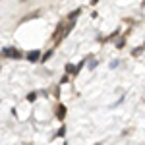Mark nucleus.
<instances>
[{
    "label": "nucleus",
    "mask_w": 145,
    "mask_h": 145,
    "mask_svg": "<svg viewBox=\"0 0 145 145\" xmlns=\"http://www.w3.org/2000/svg\"><path fill=\"white\" fill-rule=\"evenodd\" d=\"M81 66H83V62H81V64H78V66H74V64H66V72H68V74H74V76H78L79 70H81Z\"/></svg>",
    "instance_id": "nucleus-2"
},
{
    "label": "nucleus",
    "mask_w": 145,
    "mask_h": 145,
    "mask_svg": "<svg viewBox=\"0 0 145 145\" xmlns=\"http://www.w3.org/2000/svg\"><path fill=\"white\" fill-rule=\"evenodd\" d=\"M134 56H141L143 54V46H137V48H134V52H132Z\"/></svg>",
    "instance_id": "nucleus-7"
},
{
    "label": "nucleus",
    "mask_w": 145,
    "mask_h": 145,
    "mask_svg": "<svg viewBox=\"0 0 145 145\" xmlns=\"http://www.w3.org/2000/svg\"><path fill=\"white\" fill-rule=\"evenodd\" d=\"M39 58H41V50H31V52L27 54V60H29V62H37Z\"/></svg>",
    "instance_id": "nucleus-3"
},
{
    "label": "nucleus",
    "mask_w": 145,
    "mask_h": 145,
    "mask_svg": "<svg viewBox=\"0 0 145 145\" xmlns=\"http://www.w3.org/2000/svg\"><path fill=\"white\" fill-rule=\"evenodd\" d=\"M37 16H39V12H35V14H31V16H25L22 22H29V20H33V18H37Z\"/></svg>",
    "instance_id": "nucleus-9"
},
{
    "label": "nucleus",
    "mask_w": 145,
    "mask_h": 145,
    "mask_svg": "<svg viewBox=\"0 0 145 145\" xmlns=\"http://www.w3.org/2000/svg\"><path fill=\"white\" fill-rule=\"evenodd\" d=\"M25 99L29 101V103H33V101L37 99V93H35V91H33V93H29V95H27V97H25Z\"/></svg>",
    "instance_id": "nucleus-8"
},
{
    "label": "nucleus",
    "mask_w": 145,
    "mask_h": 145,
    "mask_svg": "<svg viewBox=\"0 0 145 145\" xmlns=\"http://www.w3.org/2000/svg\"><path fill=\"white\" fill-rule=\"evenodd\" d=\"M68 79H70V74H66V76H62V79H60V83H68Z\"/></svg>",
    "instance_id": "nucleus-11"
},
{
    "label": "nucleus",
    "mask_w": 145,
    "mask_h": 145,
    "mask_svg": "<svg viewBox=\"0 0 145 145\" xmlns=\"http://www.w3.org/2000/svg\"><path fill=\"white\" fill-rule=\"evenodd\" d=\"M0 56H2V58H16V60H18V58H22V52H20V50H18V48H14V46H8V48H4V50H2V52H0Z\"/></svg>",
    "instance_id": "nucleus-1"
},
{
    "label": "nucleus",
    "mask_w": 145,
    "mask_h": 145,
    "mask_svg": "<svg viewBox=\"0 0 145 145\" xmlns=\"http://www.w3.org/2000/svg\"><path fill=\"white\" fill-rule=\"evenodd\" d=\"M22 2H27V0H22Z\"/></svg>",
    "instance_id": "nucleus-12"
},
{
    "label": "nucleus",
    "mask_w": 145,
    "mask_h": 145,
    "mask_svg": "<svg viewBox=\"0 0 145 145\" xmlns=\"http://www.w3.org/2000/svg\"><path fill=\"white\" fill-rule=\"evenodd\" d=\"M64 116H66V106H64V105H60V106H58V110H56V118H58V120H64Z\"/></svg>",
    "instance_id": "nucleus-4"
},
{
    "label": "nucleus",
    "mask_w": 145,
    "mask_h": 145,
    "mask_svg": "<svg viewBox=\"0 0 145 145\" xmlns=\"http://www.w3.org/2000/svg\"><path fill=\"white\" fill-rule=\"evenodd\" d=\"M54 54V52H52V50H48V52H45V54L41 56V58H39V60H43V62H46V60H48V58H50V56Z\"/></svg>",
    "instance_id": "nucleus-6"
},
{
    "label": "nucleus",
    "mask_w": 145,
    "mask_h": 145,
    "mask_svg": "<svg viewBox=\"0 0 145 145\" xmlns=\"http://www.w3.org/2000/svg\"><path fill=\"white\" fill-rule=\"evenodd\" d=\"M79 14H81V10L78 8V10H74L72 14H70V16H68V20H70V22H76V18H78Z\"/></svg>",
    "instance_id": "nucleus-5"
},
{
    "label": "nucleus",
    "mask_w": 145,
    "mask_h": 145,
    "mask_svg": "<svg viewBox=\"0 0 145 145\" xmlns=\"http://www.w3.org/2000/svg\"><path fill=\"white\" fill-rule=\"evenodd\" d=\"M97 64H99V62H97V60L93 58V60L89 62V66H87V68H89V70H95V68H97Z\"/></svg>",
    "instance_id": "nucleus-10"
}]
</instances>
